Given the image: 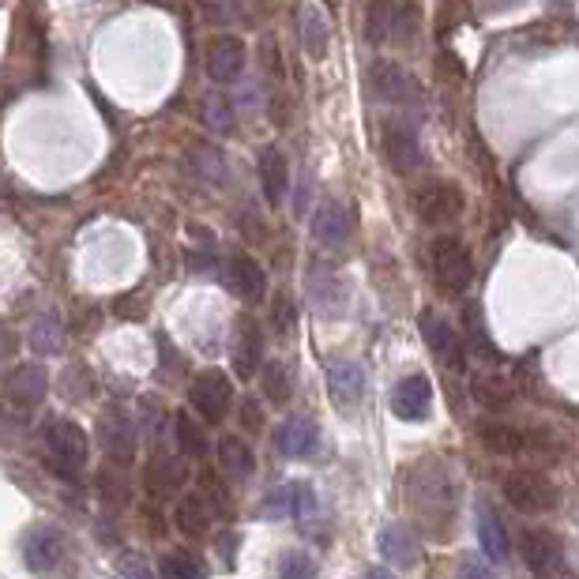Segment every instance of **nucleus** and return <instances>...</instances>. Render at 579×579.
<instances>
[{"mask_svg":"<svg viewBox=\"0 0 579 579\" xmlns=\"http://www.w3.org/2000/svg\"><path fill=\"white\" fill-rule=\"evenodd\" d=\"M87 433L69 422V417H53L45 425V459H50L53 474H61V478L80 482V471L87 467Z\"/></svg>","mask_w":579,"mask_h":579,"instance_id":"f257e3e1","label":"nucleus"},{"mask_svg":"<svg viewBox=\"0 0 579 579\" xmlns=\"http://www.w3.org/2000/svg\"><path fill=\"white\" fill-rule=\"evenodd\" d=\"M417 23H422V12L414 0H373L365 31L376 45H406L414 42Z\"/></svg>","mask_w":579,"mask_h":579,"instance_id":"f03ea898","label":"nucleus"},{"mask_svg":"<svg viewBox=\"0 0 579 579\" xmlns=\"http://www.w3.org/2000/svg\"><path fill=\"white\" fill-rule=\"evenodd\" d=\"M433 279L444 293H463L474 279V260L459 237H436L430 249Z\"/></svg>","mask_w":579,"mask_h":579,"instance_id":"7ed1b4c3","label":"nucleus"},{"mask_svg":"<svg viewBox=\"0 0 579 579\" xmlns=\"http://www.w3.org/2000/svg\"><path fill=\"white\" fill-rule=\"evenodd\" d=\"M369 91L381 102H387V106H417V102H422L417 80L395 61H373V69H369Z\"/></svg>","mask_w":579,"mask_h":579,"instance_id":"20e7f679","label":"nucleus"},{"mask_svg":"<svg viewBox=\"0 0 579 579\" xmlns=\"http://www.w3.org/2000/svg\"><path fill=\"white\" fill-rule=\"evenodd\" d=\"M505 500L527 516H538V511L557 508V486L538 471H516L505 478Z\"/></svg>","mask_w":579,"mask_h":579,"instance_id":"39448f33","label":"nucleus"},{"mask_svg":"<svg viewBox=\"0 0 579 579\" xmlns=\"http://www.w3.org/2000/svg\"><path fill=\"white\" fill-rule=\"evenodd\" d=\"M188 399H193V406L207 422H223L226 411L234 406V384L218 369H204V373H196L193 387H188Z\"/></svg>","mask_w":579,"mask_h":579,"instance_id":"423d86ee","label":"nucleus"},{"mask_svg":"<svg viewBox=\"0 0 579 579\" xmlns=\"http://www.w3.org/2000/svg\"><path fill=\"white\" fill-rule=\"evenodd\" d=\"M384 163L392 166V174L406 177L422 166V144H417V128L406 121H392L384 125Z\"/></svg>","mask_w":579,"mask_h":579,"instance_id":"0eeeda50","label":"nucleus"},{"mask_svg":"<svg viewBox=\"0 0 579 579\" xmlns=\"http://www.w3.org/2000/svg\"><path fill=\"white\" fill-rule=\"evenodd\" d=\"M245 61H249V53H245V42H241V38L223 34V38H215V42L207 45L204 72H207V80H215V83H223V87H226V83H237V80H241Z\"/></svg>","mask_w":579,"mask_h":579,"instance_id":"6e6552de","label":"nucleus"},{"mask_svg":"<svg viewBox=\"0 0 579 579\" xmlns=\"http://www.w3.org/2000/svg\"><path fill=\"white\" fill-rule=\"evenodd\" d=\"M99 444L121 467L132 463V455H136V425H132V417L125 411H117V406H110V411L99 417Z\"/></svg>","mask_w":579,"mask_h":579,"instance_id":"1a4fd4ad","label":"nucleus"},{"mask_svg":"<svg viewBox=\"0 0 579 579\" xmlns=\"http://www.w3.org/2000/svg\"><path fill=\"white\" fill-rule=\"evenodd\" d=\"M417 331H422L425 347H430L444 365H452V369L463 365V339H459V331L452 328V320H444L441 312L425 309L422 320H417Z\"/></svg>","mask_w":579,"mask_h":579,"instance_id":"9d476101","label":"nucleus"},{"mask_svg":"<svg viewBox=\"0 0 579 579\" xmlns=\"http://www.w3.org/2000/svg\"><path fill=\"white\" fill-rule=\"evenodd\" d=\"M64 561V538L53 527H31L23 535V565L31 572L45 576Z\"/></svg>","mask_w":579,"mask_h":579,"instance_id":"9b49d317","label":"nucleus"},{"mask_svg":"<svg viewBox=\"0 0 579 579\" xmlns=\"http://www.w3.org/2000/svg\"><path fill=\"white\" fill-rule=\"evenodd\" d=\"M350 234H354V211H350L343 199H324L320 211L312 215V237L324 249H339V245L350 241Z\"/></svg>","mask_w":579,"mask_h":579,"instance_id":"f8f14e48","label":"nucleus"},{"mask_svg":"<svg viewBox=\"0 0 579 579\" xmlns=\"http://www.w3.org/2000/svg\"><path fill=\"white\" fill-rule=\"evenodd\" d=\"M519 554H524V561L535 576H554L565 565V546L554 530H527L524 542H519Z\"/></svg>","mask_w":579,"mask_h":579,"instance_id":"ddd939ff","label":"nucleus"},{"mask_svg":"<svg viewBox=\"0 0 579 579\" xmlns=\"http://www.w3.org/2000/svg\"><path fill=\"white\" fill-rule=\"evenodd\" d=\"M433 406V384L425 373H411L395 384L392 392V414L403 417V422H422Z\"/></svg>","mask_w":579,"mask_h":579,"instance_id":"4468645a","label":"nucleus"},{"mask_svg":"<svg viewBox=\"0 0 579 579\" xmlns=\"http://www.w3.org/2000/svg\"><path fill=\"white\" fill-rule=\"evenodd\" d=\"M417 215L430 226H448L463 215V193L448 182H436L417 196Z\"/></svg>","mask_w":579,"mask_h":579,"instance_id":"2eb2a0df","label":"nucleus"},{"mask_svg":"<svg viewBox=\"0 0 579 579\" xmlns=\"http://www.w3.org/2000/svg\"><path fill=\"white\" fill-rule=\"evenodd\" d=\"M223 275H226V287H230L241 301H252L256 306V301H263V293H268V275H263L260 263L245 252L230 256Z\"/></svg>","mask_w":579,"mask_h":579,"instance_id":"dca6fc26","label":"nucleus"},{"mask_svg":"<svg viewBox=\"0 0 579 579\" xmlns=\"http://www.w3.org/2000/svg\"><path fill=\"white\" fill-rule=\"evenodd\" d=\"M293 31H298L301 53H306L309 61H324L328 45H331V31H328V19L320 8L301 4L298 12H293Z\"/></svg>","mask_w":579,"mask_h":579,"instance_id":"f3484780","label":"nucleus"},{"mask_svg":"<svg viewBox=\"0 0 579 579\" xmlns=\"http://www.w3.org/2000/svg\"><path fill=\"white\" fill-rule=\"evenodd\" d=\"M50 395V373H45L42 365H15L12 376H8V399H12L15 406H23V411H34V406H42V399Z\"/></svg>","mask_w":579,"mask_h":579,"instance_id":"a211bd4d","label":"nucleus"},{"mask_svg":"<svg viewBox=\"0 0 579 579\" xmlns=\"http://www.w3.org/2000/svg\"><path fill=\"white\" fill-rule=\"evenodd\" d=\"M275 448L290 455V459H309L320 448V425L312 417H287L275 430Z\"/></svg>","mask_w":579,"mask_h":579,"instance_id":"6ab92c4d","label":"nucleus"},{"mask_svg":"<svg viewBox=\"0 0 579 579\" xmlns=\"http://www.w3.org/2000/svg\"><path fill=\"white\" fill-rule=\"evenodd\" d=\"M376 546H381L384 561H392L395 568H414L422 561V542H417V535L406 524H387L381 538H376Z\"/></svg>","mask_w":579,"mask_h":579,"instance_id":"aec40b11","label":"nucleus"},{"mask_svg":"<svg viewBox=\"0 0 579 579\" xmlns=\"http://www.w3.org/2000/svg\"><path fill=\"white\" fill-rule=\"evenodd\" d=\"M263 362V331L252 317H241L237 324V343H234V373L241 381L256 376V369Z\"/></svg>","mask_w":579,"mask_h":579,"instance_id":"412c9836","label":"nucleus"},{"mask_svg":"<svg viewBox=\"0 0 579 579\" xmlns=\"http://www.w3.org/2000/svg\"><path fill=\"white\" fill-rule=\"evenodd\" d=\"M365 392V369L358 362H331L328 365V395L339 406H354Z\"/></svg>","mask_w":579,"mask_h":579,"instance_id":"4be33fe9","label":"nucleus"},{"mask_svg":"<svg viewBox=\"0 0 579 579\" xmlns=\"http://www.w3.org/2000/svg\"><path fill=\"white\" fill-rule=\"evenodd\" d=\"M260 188H263V199L271 207H279L287 199V188H290V166H287V155L282 151H260Z\"/></svg>","mask_w":579,"mask_h":579,"instance_id":"5701e85b","label":"nucleus"},{"mask_svg":"<svg viewBox=\"0 0 579 579\" xmlns=\"http://www.w3.org/2000/svg\"><path fill=\"white\" fill-rule=\"evenodd\" d=\"M185 482V463L169 452H158L155 459L147 463V493L151 497H174Z\"/></svg>","mask_w":579,"mask_h":579,"instance_id":"b1692460","label":"nucleus"},{"mask_svg":"<svg viewBox=\"0 0 579 579\" xmlns=\"http://www.w3.org/2000/svg\"><path fill=\"white\" fill-rule=\"evenodd\" d=\"M478 546L489 561H505L508 557V530L489 505H478Z\"/></svg>","mask_w":579,"mask_h":579,"instance_id":"393cba45","label":"nucleus"},{"mask_svg":"<svg viewBox=\"0 0 579 579\" xmlns=\"http://www.w3.org/2000/svg\"><path fill=\"white\" fill-rule=\"evenodd\" d=\"M174 524L182 535H204L207 527H211V508H207V500L199 497V493H185L182 500H177L174 508Z\"/></svg>","mask_w":579,"mask_h":579,"instance_id":"a878e982","label":"nucleus"},{"mask_svg":"<svg viewBox=\"0 0 579 579\" xmlns=\"http://www.w3.org/2000/svg\"><path fill=\"white\" fill-rule=\"evenodd\" d=\"M218 463H223V471L230 474V478H249L256 471V455L249 444L241 441V436H223L218 441Z\"/></svg>","mask_w":579,"mask_h":579,"instance_id":"bb28decb","label":"nucleus"},{"mask_svg":"<svg viewBox=\"0 0 579 579\" xmlns=\"http://www.w3.org/2000/svg\"><path fill=\"white\" fill-rule=\"evenodd\" d=\"M309 298H312V306L324 312V317H339V312L347 309V290H343V282H339V279H331V271L312 275Z\"/></svg>","mask_w":579,"mask_h":579,"instance_id":"cd10ccee","label":"nucleus"},{"mask_svg":"<svg viewBox=\"0 0 579 579\" xmlns=\"http://www.w3.org/2000/svg\"><path fill=\"white\" fill-rule=\"evenodd\" d=\"M174 430H177V448H182V455H188V459H204V455L211 452V441H207L204 425H199L193 414H185V411L177 414Z\"/></svg>","mask_w":579,"mask_h":579,"instance_id":"c85d7f7f","label":"nucleus"},{"mask_svg":"<svg viewBox=\"0 0 579 579\" xmlns=\"http://www.w3.org/2000/svg\"><path fill=\"white\" fill-rule=\"evenodd\" d=\"M482 444L497 455H516L527 448V433L516 430V425H505V422H489L486 430H482Z\"/></svg>","mask_w":579,"mask_h":579,"instance_id":"c756f323","label":"nucleus"},{"mask_svg":"<svg viewBox=\"0 0 579 579\" xmlns=\"http://www.w3.org/2000/svg\"><path fill=\"white\" fill-rule=\"evenodd\" d=\"M27 339H31V350H38V354H61V343H64L61 320H56V317H38Z\"/></svg>","mask_w":579,"mask_h":579,"instance_id":"7c9ffc66","label":"nucleus"},{"mask_svg":"<svg viewBox=\"0 0 579 579\" xmlns=\"http://www.w3.org/2000/svg\"><path fill=\"white\" fill-rule=\"evenodd\" d=\"M163 579H207V568L196 554H188V549H174L163 561Z\"/></svg>","mask_w":579,"mask_h":579,"instance_id":"2f4dec72","label":"nucleus"},{"mask_svg":"<svg viewBox=\"0 0 579 579\" xmlns=\"http://www.w3.org/2000/svg\"><path fill=\"white\" fill-rule=\"evenodd\" d=\"M193 169L199 177H207V182H215V185H223L226 177V158H223V151L218 147H199L193 151Z\"/></svg>","mask_w":579,"mask_h":579,"instance_id":"473e14b6","label":"nucleus"},{"mask_svg":"<svg viewBox=\"0 0 579 579\" xmlns=\"http://www.w3.org/2000/svg\"><path fill=\"white\" fill-rule=\"evenodd\" d=\"M290 392H293V387H290V373L282 365L271 362L268 369H263V395H268V403L271 406H287L290 403Z\"/></svg>","mask_w":579,"mask_h":579,"instance_id":"72a5a7b5","label":"nucleus"},{"mask_svg":"<svg viewBox=\"0 0 579 579\" xmlns=\"http://www.w3.org/2000/svg\"><path fill=\"white\" fill-rule=\"evenodd\" d=\"M204 8L215 23H241L249 15V0H204Z\"/></svg>","mask_w":579,"mask_h":579,"instance_id":"f704fd0d","label":"nucleus"},{"mask_svg":"<svg viewBox=\"0 0 579 579\" xmlns=\"http://www.w3.org/2000/svg\"><path fill=\"white\" fill-rule=\"evenodd\" d=\"M279 576L282 579H317V561H312L309 554H287L282 557V565H279Z\"/></svg>","mask_w":579,"mask_h":579,"instance_id":"c9c22d12","label":"nucleus"},{"mask_svg":"<svg viewBox=\"0 0 579 579\" xmlns=\"http://www.w3.org/2000/svg\"><path fill=\"white\" fill-rule=\"evenodd\" d=\"M263 516H268V519L293 516V486H282V489L268 493V505H263Z\"/></svg>","mask_w":579,"mask_h":579,"instance_id":"e433bc0d","label":"nucleus"},{"mask_svg":"<svg viewBox=\"0 0 579 579\" xmlns=\"http://www.w3.org/2000/svg\"><path fill=\"white\" fill-rule=\"evenodd\" d=\"M99 489H102V497L110 500V505H125V482L117 478V471H102L99 474Z\"/></svg>","mask_w":579,"mask_h":579,"instance_id":"4c0bfd02","label":"nucleus"},{"mask_svg":"<svg viewBox=\"0 0 579 579\" xmlns=\"http://www.w3.org/2000/svg\"><path fill=\"white\" fill-rule=\"evenodd\" d=\"M317 511V493H312V486H293V516L306 519Z\"/></svg>","mask_w":579,"mask_h":579,"instance_id":"58836bf2","label":"nucleus"},{"mask_svg":"<svg viewBox=\"0 0 579 579\" xmlns=\"http://www.w3.org/2000/svg\"><path fill=\"white\" fill-rule=\"evenodd\" d=\"M204 121L211 128H230V110H226V102L223 99H207V113H204Z\"/></svg>","mask_w":579,"mask_h":579,"instance_id":"ea45409f","label":"nucleus"},{"mask_svg":"<svg viewBox=\"0 0 579 579\" xmlns=\"http://www.w3.org/2000/svg\"><path fill=\"white\" fill-rule=\"evenodd\" d=\"M474 395H478L482 403H489V406L508 403V392H505V387H500L497 381H478V384H474Z\"/></svg>","mask_w":579,"mask_h":579,"instance_id":"a19ab883","label":"nucleus"},{"mask_svg":"<svg viewBox=\"0 0 579 579\" xmlns=\"http://www.w3.org/2000/svg\"><path fill=\"white\" fill-rule=\"evenodd\" d=\"M121 576H125V579H155V576H151L147 561H144V557H136V554L121 561Z\"/></svg>","mask_w":579,"mask_h":579,"instance_id":"79ce46f5","label":"nucleus"},{"mask_svg":"<svg viewBox=\"0 0 579 579\" xmlns=\"http://www.w3.org/2000/svg\"><path fill=\"white\" fill-rule=\"evenodd\" d=\"M527 448L546 452V455H557V441H554V433H546V430H530V433H527Z\"/></svg>","mask_w":579,"mask_h":579,"instance_id":"37998d69","label":"nucleus"},{"mask_svg":"<svg viewBox=\"0 0 579 579\" xmlns=\"http://www.w3.org/2000/svg\"><path fill=\"white\" fill-rule=\"evenodd\" d=\"M275 328H279L282 335H287V331L293 328V306H290L287 298H279V301H275Z\"/></svg>","mask_w":579,"mask_h":579,"instance_id":"c03bdc74","label":"nucleus"},{"mask_svg":"<svg viewBox=\"0 0 579 579\" xmlns=\"http://www.w3.org/2000/svg\"><path fill=\"white\" fill-rule=\"evenodd\" d=\"M241 422H245V430H249V433H260L263 430L260 406H256L252 399H249V403H241Z\"/></svg>","mask_w":579,"mask_h":579,"instance_id":"a18cd8bd","label":"nucleus"},{"mask_svg":"<svg viewBox=\"0 0 579 579\" xmlns=\"http://www.w3.org/2000/svg\"><path fill=\"white\" fill-rule=\"evenodd\" d=\"M459 579H497V576H493V568H486L482 561H463Z\"/></svg>","mask_w":579,"mask_h":579,"instance_id":"49530a36","label":"nucleus"},{"mask_svg":"<svg viewBox=\"0 0 579 579\" xmlns=\"http://www.w3.org/2000/svg\"><path fill=\"white\" fill-rule=\"evenodd\" d=\"M365 579H392V572H384V568H373V572H365Z\"/></svg>","mask_w":579,"mask_h":579,"instance_id":"de8ad7c7","label":"nucleus"}]
</instances>
